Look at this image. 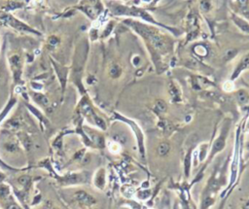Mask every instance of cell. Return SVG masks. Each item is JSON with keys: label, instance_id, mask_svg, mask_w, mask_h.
Segmentation results:
<instances>
[{"label": "cell", "instance_id": "30bf717a", "mask_svg": "<svg viewBox=\"0 0 249 209\" xmlns=\"http://www.w3.org/2000/svg\"><path fill=\"white\" fill-rule=\"evenodd\" d=\"M156 108H157L158 111H160V112H165V111L167 110V105H165V103L164 101L159 100V101H157V103H156Z\"/></svg>", "mask_w": 249, "mask_h": 209}, {"label": "cell", "instance_id": "7c38bea8", "mask_svg": "<svg viewBox=\"0 0 249 209\" xmlns=\"http://www.w3.org/2000/svg\"><path fill=\"white\" fill-rule=\"evenodd\" d=\"M30 182V178L28 176H21L19 178V183L24 186H26Z\"/></svg>", "mask_w": 249, "mask_h": 209}, {"label": "cell", "instance_id": "cb8c5ba5", "mask_svg": "<svg viewBox=\"0 0 249 209\" xmlns=\"http://www.w3.org/2000/svg\"><path fill=\"white\" fill-rule=\"evenodd\" d=\"M240 5H242V6H244V5H246V0H239Z\"/></svg>", "mask_w": 249, "mask_h": 209}, {"label": "cell", "instance_id": "d4e9b609", "mask_svg": "<svg viewBox=\"0 0 249 209\" xmlns=\"http://www.w3.org/2000/svg\"><path fill=\"white\" fill-rule=\"evenodd\" d=\"M38 200H40V196H38V197H35V199H34V201H33V203H34V204H35V203H36V202L38 201Z\"/></svg>", "mask_w": 249, "mask_h": 209}, {"label": "cell", "instance_id": "7a4b0ae2", "mask_svg": "<svg viewBox=\"0 0 249 209\" xmlns=\"http://www.w3.org/2000/svg\"><path fill=\"white\" fill-rule=\"evenodd\" d=\"M75 197L79 200V201H81L83 203H86V204H93V203H95V199H93L92 197L89 196L87 193L82 192V191L76 193Z\"/></svg>", "mask_w": 249, "mask_h": 209}, {"label": "cell", "instance_id": "603a6c76", "mask_svg": "<svg viewBox=\"0 0 249 209\" xmlns=\"http://www.w3.org/2000/svg\"><path fill=\"white\" fill-rule=\"evenodd\" d=\"M29 108H30V110H31L32 112L34 113L35 115H36L37 117H39V118H41V114H40V113H38L37 111H36V109H34V108H33V107H29Z\"/></svg>", "mask_w": 249, "mask_h": 209}, {"label": "cell", "instance_id": "6da1fadb", "mask_svg": "<svg viewBox=\"0 0 249 209\" xmlns=\"http://www.w3.org/2000/svg\"><path fill=\"white\" fill-rule=\"evenodd\" d=\"M3 19H5V21H7V23L11 24L12 26L16 27L17 29H21V30H27V31H33L32 29H30L29 27H27L26 26H24V24H21L19 21H17V19H14L13 18H11V17L9 16H5L3 17ZM34 32V31H33Z\"/></svg>", "mask_w": 249, "mask_h": 209}, {"label": "cell", "instance_id": "9a60e30c", "mask_svg": "<svg viewBox=\"0 0 249 209\" xmlns=\"http://www.w3.org/2000/svg\"><path fill=\"white\" fill-rule=\"evenodd\" d=\"M196 52H198V54H200L201 55H204L206 54V50L203 48V46H199V47H196Z\"/></svg>", "mask_w": 249, "mask_h": 209}, {"label": "cell", "instance_id": "2e32d148", "mask_svg": "<svg viewBox=\"0 0 249 209\" xmlns=\"http://www.w3.org/2000/svg\"><path fill=\"white\" fill-rule=\"evenodd\" d=\"M14 102H15V100H12V101H11V102H10V104H9V105H8V106H7V108H6V109H5V111H4V112H3V113H2V115H1V117H0V120H1V119H2V118H3V117H4L5 115H6V113L8 112V111H9V110H10V108H11V107H12V106H13V104H14Z\"/></svg>", "mask_w": 249, "mask_h": 209}, {"label": "cell", "instance_id": "4fadbf2b", "mask_svg": "<svg viewBox=\"0 0 249 209\" xmlns=\"http://www.w3.org/2000/svg\"><path fill=\"white\" fill-rule=\"evenodd\" d=\"M201 8L204 11V12H206V11H208V10H209V8H210V3H209L208 0H203V1H201Z\"/></svg>", "mask_w": 249, "mask_h": 209}, {"label": "cell", "instance_id": "8992f818", "mask_svg": "<svg viewBox=\"0 0 249 209\" xmlns=\"http://www.w3.org/2000/svg\"><path fill=\"white\" fill-rule=\"evenodd\" d=\"M237 50L234 49H230V50H227V51L224 53V60H231L234 55H237Z\"/></svg>", "mask_w": 249, "mask_h": 209}, {"label": "cell", "instance_id": "5bb4252c", "mask_svg": "<svg viewBox=\"0 0 249 209\" xmlns=\"http://www.w3.org/2000/svg\"><path fill=\"white\" fill-rule=\"evenodd\" d=\"M110 74H111L113 77H118L119 74H120V68H119L118 66L114 65L111 68V70H110Z\"/></svg>", "mask_w": 249, "mask_h": 209}, {"label": "cell", "instance_id": "d6986e66", "mask_svg": "<svg viewBox=\"0 0 249 209\" xmlns=\"http://www.w3.org/2000/svg\"><path fill=\"white\" fill-rule=\"evenodd\" d=\"M95 122L96 124H98L99 127H102V129H105V125H104V122L102 121V120H100L99 118H95Z\"/></svg>", "mask_w": 249, "mask_h": 209}, {"label": "cell", "instance_id": "9c48e42d", "mask_svg": "<svg viewBox=\"0 0 249 209\" xmlns=\"http://www.w3.org/2000/svg\"><path fill=\"white\" fill-rule=\"evenodd\" d=\"M34 98L37 100L38 102H40L41 104L43 105H47L48 104V98L46 96H42V94H35L34 96Z\"/></svg>", "mask_w": 249, "mask_h": 209}, {"label": "cell", "instance_id": "5b68a950", "mask_svg": "<svg viewBox=\"0 0 249 209\" xmlns=\"http://www.w3.org/2000/svg\"><path fill=\"white\" fill-rule=\"evenodd\" d=\"M224 145H225V141H224V138H219L217 139L216 141L214 142L213 144V151L217 152V151H220L224 148Z\"/></svg>", "mask_w": 249, "mask_h": 209}, {"label": "cell", "instance_id": "ac0fdd59", "mask_svg": "<svg viewBox=\"0 0 249 209\" xmlns=\"http://www.w3.org/2000/svg\"><path fill=\"white\" fill-rule=\"evenodd\" d=\"M57 43H59V39H57V37H54V36H53V37L50 38V40H49V44H50V45L55 46V45H57Z\"/></svg>", "mask_w": 249, "mask_h": 209}, {"label": "cell", "instance_id": "484cf974", "mask_svg": "<svg viewBox=\"0 0 249 209\" xmlns=\"http://www.w3.org/2000/svg\"><path fill=\"white\" fill-rule=\"evenodd\" d=\"M83 153H84V151H81V152L79 153V154H77V155H76V158H81V157H80V156H81V155L83 154Z\"/></svg>", "mask_w": 249, "mask_h": 209}, {"label": "cell", "instance_id": "44dd1931", "mask_svg": "<svg viewBox=\"0 0 249 209\" xmlns=\"http://www.w3.org/2000/svg\"><path fill=\"white\" fill-rule=\"evenodd\" d=\"M54 146L57 147V148H60V147H62V141H60L59 139V140H57V141H55Z\"/></svg>", "mask_w": 249, "mask_h": 209}, {"label": "cell", "instance_id": "8fae6325", "mask_svg": "<svg viewBox=\"0 0 249 209\" xmlns=\"http://www.w3.org/2000/svg\"><path fill=\"white\" fill-rule=\"evenodd\" d=\"M223 89L225 90L226 91H231L234 90V85L232 82H230V81H227V82L224 84L223 86Z\"/></svg>", "mask_w": 249, "mask_h": 209}, {"label": "cell", "instance_id": "7402d4cb", "mask_svg": "<svg viewBox=\"0 0 249 209\" xmlns=\"http://www.w3.org/2000/svg\"><path fill=\"white\" fill-rule=\"evenodd\" d=\"M7 209H20V207L17 204H10V205H8Z\"/></svg>", "mask_w": 249, "mask_h": 209}, {"label": "cell", "instance_id": "e0dca14e", "mask_svg": "<svg viewBox=\"0 0 249 209\" xmlns=\"http://www.w3.org/2000/svg\"><path fill=\"white\" fill-rule=\"evenodd\" d=\"M11 62H12L14 65L19 66V63H20V58H19V57H17V55H14V57L11 58Z\"/></svg>", "mask_w": 249, "mask_h": 209}, {"label": "cell", "instance_id": "277c9868", "mask_svg": "<svg viewBox=\"0 0 249 209\" xmlns=\"http://www.w3.org/2000/svg\"><path fill=\"white\" fill-rule=\"evenodd\" d=\"M248 66H249V55H246V57L242 60L241 63H240V64H239V69H237V71H236V73H234V77H236V76H237V74H239V72L241 71V70H243V69H244V68H247Z\"/></svg>", "mask_w": 249, "mask_h": 209}, {"label": "cell", "instance_id": "3957f363", "mask_svg": "<svg viewBox=\"0 0 249 209\" xmlns=\"http://www.w3.org/2000/svg\"><path fill=\"white\" fill-rule=\"evenodd\" d=\"M234 23H236L237 26H239V27L240 29L243 30V31L249 33V24L247 23H245L243 19H239V18H234Z\"/></svg>", "mask_w": 249, "mask_h": 209}, {"label": "cell", "instance_id": "ba28073f", "mask_svg": "<svg viewBox=\"0 0 249 209\" xmlns=\"http://www.w3.org/2000/svg\"><path fill=\"white\" fill-rule=\"evenodd\" d=\"M168 150H169V146H168L167 144H165V143H163V144H161L159 146L158 152H159V154L161 156H165L168 152Z\"/></svg>", "mask_w": 249, "mask_h": 209}, {"label": "cell", "instance_id": "52a82bcc", "mask_svg": "<svg viewBox=\"0 0 249 209\" xmlns=\"http://www.w3.org/2000/svg\"><path fill=\"white\" fill-rule=\"evenodd\" d=\"M237 99L240 103H246L248 101V94L244 91H239L237 93Z\"/></svg>", "mask_w": 249, "mask_h": 209}, {"label": "cell", "instance_id": "4316f807", "mask_svg": "<svg viewBox=\"0 0 249 209\" xmlns=\"http://www.w3.org/2000/svg\"><path fill=\"white\" fill-rule=\"evenodd\" d=\"M33 86H34L35 89H41V86H36L35 84H33Z\"/></svg>", "mask_w": 249, "mask_h": 209}, {"label": "cell", "instance_id": "ffe728a7", "mask_svg": "<svg viewBox=\"0 0 249 209\" xmlns=\"http://www.w3.org/2000/svg\"><path fill=\"white\" fill-rule=\"evenodd\" d=\"M8 125H12V127H18V125H19V122L17 121V120H12V121H10L9 122H8Z\"/></svg>", "mask_w": 249, "mask_h": 209}]
</instances>
